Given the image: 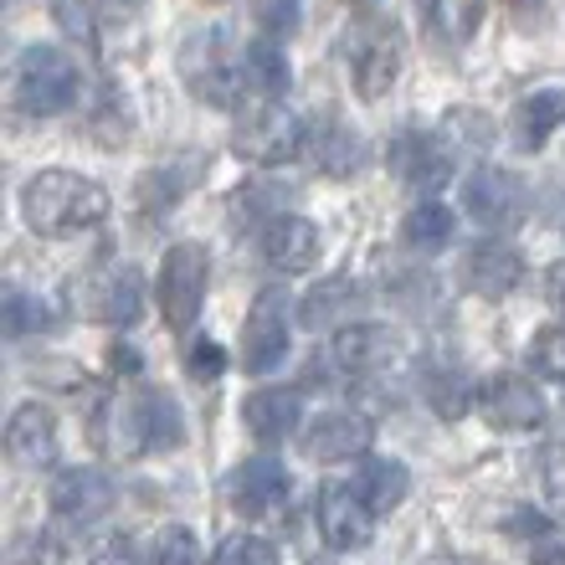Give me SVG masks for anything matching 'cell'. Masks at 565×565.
I'll return each mask as SVG.
<instances>
[{"instance_id":"30bf717a","label":"cell","mask_w":565,"mask_h":565,"mask_svg":"<svg viewBox=\"0 0 565 565\" xmlns=\"http://www.w3.org/2000/svg\"><path fill=\"white\" fill-rule=\"evenodd\" d=\"M313 514H319V535L329 551H360L375 530V509L360 499L355 483H324L313 499Z\"/></svg>"},{"instance_id":"277c9868","label":"cell","mask_w":565,"mask_h":565,"mask_svg":"<svg viewBox=\"0 0 565 565\" xmlns=\"http://www.w3.org/2000/svg\"><path fill=\"white\" fill-rule=\"evenodd\" d=\"M309 145V129L278 104L257 93L247 108H237V129H232V149L253 164H288L298 149Z\"/></svg>"},{"instance_id":"d6986e66","label":"cell","mask_w":565,"mask_h":565,"mask_svg":"<svg viewBox=\"0 0 565 565\" xmlns=\"http://www.w3.org/2000/svg\"><path fill=\"white\" fill-rule=\"evenodd\" d=\"M6 452L21 468H46V462L57 458V417L42 402L15 406V417L6 422Z\"/></svg>"},{"instance_id":"6da1fadb","label":"cell","mask_w":565,"mask_h":565,"mask_svg":"<svg viewBox=\"0 0 565 565\" xmlns=\"http://www.w3.org/2000/svg\"><path fill=\"white\" fill-rule=\"evenodd\" d=\"M21 216L42 237H77L108 216V191L77 170H42L21 185Z\"/></svg>"},{"instance_id":"836d02e7","label":"cell","mask_w":565,"mask_h":565,"mask_svg":"<svg viewBox=\"0 0 565 565\" xmlns=\"http://www.w3.org/2000/svg\"><path fill=\"white\" fill-rule=\"evenodd\" d=\"M216 565H278V545H273V540H257V535L226 540V551L216 555Z\"/></svg>"},{"instance_id":"1f68e13d","label":"cell","mask_w":565,"mask_h":565,"mask_svg":"<svg viewBox=\"0 0 565 565\" xmlns=\"http://www.w3.org/2000/svg\"><path fill=\"white\" fill-rule=\"evenodd\" d=\"M540 489H545L555 514H565V443L540 447Z\"/></svg>"},{"instance_id":"f546056e","label":"cell","mask_w":565,"mask_h":565,"mask_svg":"<svg viewBox=\"0 0 565 565\" xmlns=\"http://www.w3.org/2000/svg\"><path fill=\"white\" fill-rule=\"evenodd\" d=\"M530 360H535L540 375H551V381H565V324L535 329V340H530Z\"/></svg>"},{"instance_id":"52a82bcc","label":"cell","mask_w":565,"mask_h":565,"mask_svg":"<svg viewBox=\"0 0 565 565\" xmlns=\"http://www.w3.org/2000/svg\"><path fill=\"white\" fill-rule=\"evenodd\" d=\"M462 211L478 226H489V232H514L530 216V191H524V180L514 170L483 164V170L462 180Z\"/></svg>"},{"instance_id":"7bdbcfd3","label":"cell","mask_w":565,"mask_h":565,"mask_svg":"<svg viewBox=\"0 0 565 565\" xmlns=\"http://www.w3.org/2000/svg\"><path fill=\"white\" fill-rule=\"evenodd\" d=\"M431 565H447V561H431Z\"/></svg>"},{"instance_id":"4fadbf2b","label":"cell","mask_w":565,"mask_h":565,"mask_svg":"<svg viewBox=\"0 0 565 565\" xmlns=\"http://www.w3.org/2000/svg\"><path fill=\"white\" fill-rule=\"evenodd\" d=\"M288 489H294V483H288V468H282L278 458H247L226 478V499H232V509L247 514V520L273 514V509L288 499Z\"/></svg>"},{"instance_id":"ac0fdd59","label":"cell","mask_w":565,"mask_h":565,"mask_svg":"<svg viewBox=\"0 0 565 565\" xmlns=\"http://www.w3.org/2000/svg\"><path fill=\"white\" fill-rule=\"evenodd\" d=\"M52 509L73 524H93L114 509V483L98 468H67L52 478Z\"/></svg>"},{"instance_id":"ba28073f","label":"cell","mask_w":565,"mask_h":565,"mask_svg":"<svg viewBox=\"0 0 565 565\" xmlns=\"http://www.w3.org/2000/svg\"><path fill=\"white\" fill-rule=\"evenodd\" d=\"M288 329H294V303L282 288H263L257 303L247 309V329H242V360L253 375H268L288 360Z\"/></svg>"},{"instance_id":"484cf974","label":"cell","mask_w":565,"mask_h":565,"mask_svg":"<svg viewBox=\"0 0 565 565\" xmlns=\"http://www.w3.org/2000/svg\"><path fill=\"white\" fill-rule=\"evenodd\" d=\"M452 232H458V216L443 201H422V206L406 211V222H402V237L417 253H443L447 242H452Z\"/></svg>"},{"instance_id":"83f0119b","label":"cell","mask_w":565,"mask_h":565,"mask_svg":"<svg viewBox=\"0 0 565 565\" xmlns=\"http://www.w3.org/2000/svg\"><path fill=\"white\" fill-rule=\"evenodd\" d=\"M422 391H427V402L437 406V417H462L468 412V375L462 371H447V365H427V375H422Z\"/></svg>"},{"instance_id":"3957f363","label":"cell","mask_w":565,"mask_h":565,"mask_svg":"<svg viewBox=\"0 0 565 565\" xmlns=\"http://www.w3.org/2000/svg\"><path fill=\"white\" fill-rule=\"evenodd\" d=\"M67 309L93 319V324L124 329L135 324L139 309H145V278H139V268H124V263L88 268L83 278L67 282Z\"/></svg>"},{"instance_id":"44dd1931","label":"cell","mask_w":565,"mask_h":565,"mask_svg":"<svg viewBox=\"0 0 565 565\" xmlns=\"http://www.w3.org/2000/svg\"><path fill=\"white\" fill-rule=\"evenodd\" d=\"M303 149H309V160L334 180H350L360 164H365V145H360V135L344 119H334V114H324V119L313 124Z\"/></svg>"},{"instance_id":"ab89813d","label":"cell","mask_w":565,"mask_h":565,"mask_svg":"<svg viewBox=\"0 0 565 565\" xmlns=\"http://www.w3.org/2000/svg\"><path fill=\"white\" fill-rule=\"evenodd\" d=\"M545 298H551L555 309H565V263L545 268Z\"/></svg>"},{"instance_id":"f35d334b","label":"cell","mask_w":565,"mask_h":565,"mask_svg":"<svg viewBox=\"0 0 565 565\" xmlns=\"http://www.w3.org/2000/svg\"><path fill=\"white\" fill-rule=\"evenodd\" d=\"M57 21H62L67 31H73V36H88V42H93V21H88V15H77V11H73V0H57Z\"/></svg>"},{"instance_id":"7c38bea8","label":"cell","mask_w":565,"mask_h":565,"mask_svg":"<svg viewBox=\"0 0 565 565\" xmlns=\"http://www.w3.org/2000/svg\"><path fill=\"white\" fill-rule=\"evenodd\" d=\"M375 443V422L360 417V412H324L313 417L303 431V458L313 462H350L360 452H371Z\"/></svg>"},{"instance_id":"5b68a950","label":"cell","mask_w":565,"mask_h":565,"mask_svg":"<svg viewBox=\"0 0 565 565\" xmlns=\"http://www.w3.org/2000/svg\"><path fill=\"white\" fill-rule=\"evenodd\" d=\"M344 62H350V77H355V93L365 104L375 98H386L396 73H402V31L371 15V21H360L350 36H344Z\"/></svg>"},{"instance_id":"4dcf8cb0","label":"cell","mask_w":565,"mask_h":565,"mask_svg":"<svg viewBox=\"0 0 565 565\" xmlns=\"http://www.w3.org/2000/svg\"><path fill=\"white\" fill-rule=\"evenodd\" d=\"M154 565H201V540L185 524H164L154 540Z\"/></svg>"},{"instance_id":"f1b7e54d","label":"cell","mask_w":565,"mask_h":565,"mask_svg":"<svg viewBox=\"0 0 565 565\" xmlns=\"http://www.w3.org/2000/svg\"><path fill=\"white\" fill-rule=\"evenodd\" d=\"M0 319H6V340H31V334H42L46 329V309L31 294H21V288H6V298H0Z\"/></svg>"},{"instance_id":"d6a6232c","label":"cell","mask_w":565,"mask_h":565,"mask_svg":"<svg viewBox=\"0 0 565 565\" xmlns=\"http://www.w3.org/2000/svg\"><path fill=\"white\" fill-rule=\"evenodd\" d=\"M344 298H355L350 294V282H324V288H313V294L303 298V324L324 329V319H334V313L344 309Z\"/></svg>"},{"instance_id":"74e56055","label":"cell","mask_w":565,"mask_h":565,"mask_svg":"<svg viewBox=\"0 0 565 565\" xmlns=\"http://www.w3.org/2000/svg\"><path fill=\"white\" fill-rule=\"evenodd\" d=\"M93 565H139V561H135V545H129V540H108L104 551L93 555Z\"/></svg>"},{"instance_id":"e575fe53","label":"cell","mask_w":565,"mask_h":565,"mask_svg":"<svg viewBox=\"0 0 565 565\" xmlns=\"http://www.w3.org/2000/svg\"><path fill=\"white\" fill-rule=\"evenodd\" d=\"M185 371L195 375V381H216V375L226 371V355L216 340H195L191 350H185Z\"/></svg>"},{"instance_id":"8fae6325","label":"cell","mask_w":565,"mask_h":565,"mask_svg":"<svg viewBox=\"0 0 565 565\" xmlns=\"http://www.w3.org/2000/svg\"><path fill=\"white\" fill-rule=\"evenodd\" d=\"M478 412L499 431H535L545 422V396L524 375H493L489 386L478 391Z\"/></svg>"},{"instance_id":"8d00e7d4","label":"cell","mask_w":565,"mask_h":565,"mask_svg":"<svg viewBox=\"0 0 565 565\" xmlns=\"http://www.w3.org/2000/svg\"><path fill=\"white\" fill-rule=\"evenodd\" d=\"M257 21H263L273 36H288V31H298V0H263V6H257Z\"/></svg>"},{"instance_id":"7402d4cb","label":"cell","mask_w":565,"mask_h":565,"mask_svg":"<svg viewBox=\"0 0 565 565\" xmlns=\"http://www.w3.org/2000/svg\"><path fill=\"white\" fill-rule=\"evenodd\" d=\"M565 124V93L561 88H535L524 93L520 104H514V114H509V139H514V149H545V139L555 135Z\"/></svg>"},{"instance_id":"9c48e42d","label":"cell","mask_w":565,"mask_h":565,"mask_svg":"<svg viewBox=\"0 0 565 565\" xmlns=\"http://www.w3.org/2000/svg\"><path fill=\"white\" fill-rule=\"evenodd\" d=\"M386 164L396 170V180L417 185V191H443L447 180H452V154H447V145L437 135H427V129H412V124L391 135Z\"/></svg>"},{"instance_id":"d590c367","label":"cell","mask_w":565,"mask_h":565,"mask_svg":"<svg viewBox=\"0 0 565 565\" xmlns=\"http://www.w3.org/2000/svg\"><path fill=\"white\" fill-rule=\"evenodd\" d=\"M62 561V545H52V535H26L15 540L11 565H57Z\"/></svg>"},{"instance_id":"b9f144b4","label":"cell","mask_w":565,"mask_h":565,"mask_svg":"<svg viewBox=\"0 0 565 565\" xmlns=\"http://www.w3.org/2000/svg\"><path fill=\"white\" fill-rule=\"evenodd\" d=\"M355 6H371V0H355Z\"/></svg>"},{"instance_id":"8992f818","label":"cell","mask_w":565,"mask_h":565,"mask_svg":"<svg viewBox=\"0 0 565 565\" xmlns=\"http://www.w3.org/2000/svg\"><path fill=\"white\" fill-rule=\"evenodd\" d=\"M206 282H211V257L201 242H175L160 263V282H154V294H160V313L170 329H185L195 324V313L206 303Z\"/></svg>"},{"instance_id":"2e32d148","label":"cell","mask_w":565,"mask_h":565,"mask_svg":"<svg viewBox=\"0 0 565 565\" xmlns=\"http://www.w3.org/2000/svg\"><path fill=\"white\" fill-rule=\"evenodd\" d=\"M180 443H185V427H180L175 396L145 391L139 406L124 412V452H139V447H180Z\"/></svg>"},{"instance_id":"60d3db41","label":"cell","mask_w":565,"mask_h":565,"mask_svg":"<svg viewBox=\"0 0 565 565\" xmlns=\"http://www.w3.org/2000/svg\"><path fill=\"white\" fill-rule=\"evenodd\" d=\"M530 565H565V540H545Z\"/></svg>"},{"instance_id":"603a6c76","label":"cell","mask_w":565,"mask_h":565,"mask_svg":"<svg viewBox=\"0 0 565 565\" xmlns=\"http://www.w3.org/2000/svg\"><path fill=\"white\" fill-rule=\"evenodd\" d=\"M242 417H247V431H253L263 447H278L294 437L298 427V396L282 386H268V391H253L242 402Z\"/></svg>"},{"instance_id":"7a4b0ae2","label":"cell","mask_w":565,"mask_h":565,"mask_svg":"<svg viewBox=\"0 0 565 565\" xmlns=\"http://www.w3.org/2000/svg\"><path fill=\"white\" fill-rule=\"evenodd\" d=\"M11 88H15V104L36 114V119H52V114H67L77 104V67L62 46H26L15 57V73H11Z\"/></svg>"},{"instance_id":"cb8c5ba5","label":"cell","mask_w":565,"mask_h":565,"mask_svg":"<svg viewBox=\"0 0 565 565\" xmlns=\"http://www.w3.org/2000/svg\"><path fill=\"white\" fill-rule=\"evenodd\" d=\"M355 489L375 514H391V509L406 499V489H412V473H406L396 458H365L355 473Z\"/></svg>"},{"instance_id":"e0dca14e","label":"cell","mask_w":565,"mask_h":565,"mask_svg":"<svg viewBox=\"0 0 565 565\" xmlns=\"http://www.w3.org/2000/svg\"><path fill=\"white\" fill-rule=\"evenodd\" d=\"M180 73H185L195 98H206V104H237V73L222 57V36H191L185 52H180Z\"/></svg>"},{"instance_id":"ffe728a7","label":"cell","mask_w":565,"mask_h":565,"mask_svg":"<svg viewBox=\"0 0 565 565\" xmlns=\"http://www.w3.org/2000/svg\"><path fill=\"white\" fill-rule=\"evenodd\" d=\"M263 257H268L273 273H309L319 263V226L303 222V216H278V222L263 226Z\"/></svg>"},{"instance_id":"4316f807","label":"cell","mask_w":565,"mask_h":565,"mask_svg":"<svg viewBox=\"0 0 565 565\" xmlns=\"http://www.w3.org/2000/svg\"><path fill=\"white\" fill-rule=\"evenodd\" d=\"M431 26L452 46L473 42L478 26H483V0H431Z\"/></svg>"},{"instance_id":"5bb4252c","label":"cell","mask_w":565,"mask_h":565,"mask_svg":"<svg viewBox=\"0 0 565 565\" xmlns=\"http://www.w3.org/2000/svg\"><path fill=\"white\" fill-rule=\"evenodd\" d=\"M524 278V257L509 247L504 237H483L468 247V257H462V282H468V294L478 298H504L514 294Z\"/></svg>"},{"instance_id":"d4e9b609","label":"cell","mask_w":565,"mask_h":565,"mask_svg":"<svg viewBox=\"0 0 565 565\" xmlns=\"http://www.w3.org/2000/svg\"><path fill=\"white\" fill-rule=\"evenodd\" d=\"M242 73H247V83H253L263 98H282L288 83H294V67H288V57H282V46L273 42V36L247 42V52H242Z\"/></svg>"},{"instance_id":"9a60e30c","label":"cell","mask_w":565,"mask_h":565,"mask_svg":"<svg viewBox=\"0 0 565 565\" xmlns=\"http://www.w3.org/2000/svg\"><path fill=\"white\" fill-rule=\"evenodd\" d=\"M329 355H334V365L355 375H381L402 360V334L386 324H344L329 344Z\"/></svg>"}]
</instances>
